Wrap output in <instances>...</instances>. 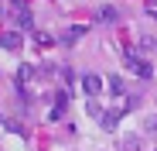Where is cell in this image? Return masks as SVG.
Masks as SVG:
<instances>
[{
    "label": "cell",
    "instance_id": "cell-2",
    "mask_svg": "<svg viewBox=\"0 0 157 151\" xmlns=\"http://www.w3.org/2000/svg\"><path fill=\"white\" fill-rule=\"evenodd\" d=\"M102 86H106L102 76H96V72H86V76H82V93H86L89 100H96V96L102 93Z\"/></svg>",
    "mask_w": 157,
    "mask_h": 151
},
{
    "label": "cell",
    "instance_id": "cell-9",
    "mask_svg": "<svg viewBox=\"0 0 157 151\" xmlns=\"http://www.w3.org/2000/svg\"><path fill=\"white\" fill-rule=\"evenodd\" d=\"M17 24H21V28H34V24H31V14H28V7H21V10H17Z\"/></svg>",
    "mask_w": 157,
    "mask_h": 151
},
{
    "label": "cell",
    "instance_id": "cell-4",
    "mask_svg": "<svg viewBox=\"0 0 157 151\" xmlns=\"http://www.w3.org/2000/svg\"><path fill=\"white\" fill-rule=\"evenodd\" d=\"M21 45H24V35L21 31H7L4 35V48H7V52H17Z\"/></svg>",
    "mask_w": 157,
    "mask_h": 151
},
{
    "label": "cell",
    "instance_id": "cell-11",
    "mask_svg": "<svg viewBox=\"0 0 157 151\" xmlns=\"http://www.w3.org/2000/svg\"><path fill=\"white\" fill-rule=\"evenodd\" d=\"M7 131H10V134H24V127H21L17 120H7Z\"/></svg>",
    "mask_w": 157,
    "mask_h": 151
},
{
    "label": "cell",
    "instance_id": "cell-5",
    "mask_svg": "<svg viewBox=\"0 0 157 151\" xmlns=\"http://www.w3.org/2000/svg\"><path fill=\"white\" fill-rule=\"evenodd\" d=\"M106 86H109V93H116V96L126 93V79H123V76H106Z\"/></svg>",
    "mask_w": 157,
    "mask_h": 151
},
{
    "label": "cell",
    "instance_id": "cell-14",
    "mask_svg": "<svg viewBox=\"0 0 157 151\" xmlns=\"http://www.w3.org/2000/svg\"><path fill=\"white\" fill-rule=\"evenodd\" d=\"M14 4H24V0H14Z\"/></svg>",
    "mask_w": 157,
    "mask_h": 151
},
{
    "label": "cell",
    "instance_id": "cell-1",
    "mask_svg": "<svg viewBox=\"0 0 157 151\" xmlns=\"http://www.w3.org/2000/svg\"><path fill=\"white\" fill-rule=\"evenodd\" d=\"M123 62L130 65V72H137L140 79H150V76H154V69H150L147 62H140V55L133 52V48H130V52H123Z\"/></svg>",
    "mask_w": 157,
    "mask_h": 151
},
{
    "label": "cell",
    "instance_id": "cell-10",
    "mask_svg": "<svg viewBox=\"0 0 157 151\" xmlns=\"http://www.w3.org/2000/svg\"><path fill=\"white\" fill-rule=\"evenodd\" d=\"M99 21H116V7H102L99 10Z\"/></svg>",
    "mask_w": 157,
    "mask_h": 151
},
{
    "label": "cell",
    "instance_id": "cell-13",
    "mask_svg": "<svg viewBox=\"0 0 157 151\" xmlns=\"http://www.w3.org/2000/svg\"><path fill=\"white\" fill-rule=\"evenodd\" d=\"M147 14H150V17H157V0H147Z\"/></svg>",
    "mask_w": 157,
    "mask_h": 151
},
{
    "label": "cell",
    "instance_id": "cell-8",
    "mask_svg": "<svg viewBox=\"0 0 157 151\" xmlns=\"http://www.w3.org/2000/svg\"><path fill=\"white\" fill-rule=\"evenodd\" d=\"M31 76H34L31 65H21V69H17V83H21V86H24V83H31Z\"/></svg>",
    "mask_w": 157,
    "mask_h": 151
},
{
    "label": "cell",
    "instance_id": "cell-6",
    "mask_svg": "<svg viewBox=\"0 0 157 151\" xmlns=\"http://www.w3.org/2000/svg\"><path fill=\"white\" fill-rule=\"evenodd\" d=\"M34 45H38V48H51V45H55V35H48V31H34Z\"/></svg>",
    "mask_w": 157,
    "mask_h": 151
},
{
    "label": "cell",
    "instance_id": "cell-7",
    "mask_svg": "<svg viewBox=\"0 0 157 151\" xmlns=\"http://www.w3.org/2000/svg\"><path fill=\"white\" fill-rule=\"evenodd\" d=\"M82 35H86V28H65L62 41H65V45H75V38H82Z\"/></svg>",
    "mask_w": 157,
    "mask_h": 151
},
{
    "label": "cell",
    "instance_id": "cell-3",
    "mask_svg": "<svg viewBox=\"0 0 157 151\" xmlns=\"http://www.w3.org/2000/svg\"><path fill=\"white\" fill-rule=\"evenodd\" d=\"M120 151H144V141H140V134H126V137L120 141Z\"/></svg>",
    "mask_w": 157,
    "mask_h": 151
},
{
    "label": "cell",
    "instance_id": "cell-12",
    "mask_svg": "<svg viewBox=\"0 0 157 151\" xmlns=\"http://www.w3.org/2000/svg\"><path fill=\"white\" fill-rule=\"evenodd\" d=\"M144 127H147V131H157V117H147V120H144Z\"/></svg>",
    "mask_w": 157,
    "mask_h": 151
}]
</instances>
